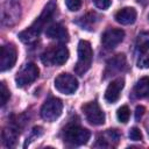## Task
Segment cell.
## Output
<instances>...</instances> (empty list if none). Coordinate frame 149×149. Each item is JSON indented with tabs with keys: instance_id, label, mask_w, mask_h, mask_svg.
I'll use <instances>...</instances> for the list:
<instances>
[{
	"instance_id": "1",
	"label": "cell",
	"mask_w": 149,
	"mask_h": 149,
	"mask_svg": "<svg viewBox=\"0 0 149 149\" xmlns=\"http://www.w3.org/2000/svg\"><path fill=\"white\" fill-rule=\"evenodd\" d=\"M54 10H55V5L52 2H50L44 8V10L42 12V14L37 17V20L34 21L30 27H28L26 30H23V31H21L19 34L20 40L22 42H24V43H33V42H35L38 38L42 29L45 27V24L52 17Z\"/></svg>"
},
{
	"instance_id": "2",
	"label": "cell",
	"mask_w": 149,
	"mask_h": 149,
	"mask_svg": "<svg viewBox=\"0 0 149 149\" xmlns=\"http://www.w3.org/2000/svg\"><path fill=\"white\" fill-rule=\"evenodd\" d=\"M93 50L88 41L81 40L78 43V61L74 66V72L78 76H83L92 65Z\"/></svg>"
},
{
	"instance_id": "3",
	"label": "cell",
	"mask_w": 149,
	"mask_h": 149,
	"mask_svg": "<svg viewBox=\"0 0 149 149\" xmlns=\"http://www.w3.org/2000/svg\"><path fill=\"white\" fill-rule=\"evenodd\" d=\"M68 58H69V50L63 44L50 47L41 56L42 63L48 66H54V65L61 66L68 61Z\"/></svg>"
},
{
	"instance_id": "4",
	"label": "cell",
	"mask_w": 149,
	"mask_h": 149,
	"mask_svg": "<svg viewBox=\"0 0 149 149\" xmlns=\"http://www.w3.org/2000/svg\"><path fill=\"white\" fill-rule=\"evenodd\" d=\"M90 137H91L90 130L78 125H70L64 129V141L73 146L85 144L87 143Z\"/></svg>"
},
{
	"instance_id": "5",
	"label": "cell",
	"mask_w": 149,
	"mask_h": 149,
	"mask_svg": "<svg viewBox=\"0 0 149 149\" xmlns=\"http://www.w3.org/2000/svg\"><path fill=\"white\" fill-rule=\"evenodd\" d=\"M63 111V102L58 98H49L42 106L41 108V116L43 120L52 122L57 120Z\"/></svg>"
},
{
	"instance_id": "6",
	"label": "cell",
	"mask_w": 149,
	"mask_h": 149,
	"mask_svg": "<svg viewBox=\"0 0 149 149\" xmlns=\"http://www.w3.org/2000/svg\"><path fill=\"white\" fill-rule=\"evenodd\" d=\"M38 74H40V70H38L37 65L34 63H27L21 68V70L15 76L16 85L19 87L27 86V85L31 84L33 81H35L37 79Z\"/></svg>"
},
{
	"instance_id": "7",
	"label": "cell",
	"mask_w": 149,
	"mask_h": 149,
	"mask_svg": "<svg viewBox=\"0 0 149 149\" xmlns=\"http://www.w3.org/2000/svg\"><path fill=\"white\" fill-rule=\"evenodd\" d=\"M137 66L141 69L149 68V34L142 33L136 40Z\"/></svg>"
},
{
	"instance_id": "8",
	"label": "cell",
	"mask_w": 149,
	"mask_h": 149,
	"mask_svg": "<svg viewBox=\"0 0 149 149\" xmlns=\"http://www.w3.org/2000/svg\"><path fill=\"white\" fill-rule=\"evenodd\" d=\"M81 109L84 112V115L86 120L94 126L104 125L105 123V113L100 108L97 101H90L81 106Z\"/></svg>"
},
{
	"instance_id": "9",
	"label": "cell",
	"mask_w": 149,
	"mask_h": 149,
	"mask_svg": "<svg viewBox=\"0 0 149 149\" xmlns=\"http://www.w3.org/2000/svg\"><path fill=\"white\" fill-rule=\"evenodd\" d=\"M55 87L63 94H72L78 88V80L69 73H61L55 78Z\"/></svg>"
},
{
	"instance_id": "10",
	"label": "cell",
	"mask_w": 149,
	"mask_h": 149,
	"mask_svg": "<svg viewBox=\"0 0 149 149\" xmlns=\"http://www.w3.org/2000/svg\"><path fill=\"white\" fill-rule=\"evenodd\" d=\"M17 58V51L14 44H3L0 51V70L6 71L14 66Z\"/></svg>"
},
{
	"instance_id": "11",
	"label": "cell",
	"mask_w": 149,
	"mask_h": 149,
	"mask_svg": "<svg viewBox=\"0 0 149 149\" xmlns=\"http://www.w3.org/2000/svg\"><path fill=\"white\" fill-rule=\"evenodd\" d=\"M125 31L119 28H109L101 35V43L106 49H113L123 41Z\"/></svg>"
},
{
	"instance_id": "12",
	"label": "cell",
	"mask_w": 149,
	"mask_h": 149,
	"mask_svg": "<svg viewBox=\"0 0 149 149\" xmlns=\"http://www.w3.org/2000/svg\"><path fill=\"white\" fill-rule=\"evenodd\" d=\"M127 69V61H126V57L123 54H120V55H116L114 56L113 58H111L107 64H106V69H105V79L111 77V76H114L119 72H122Z\"/></svg>"
},
{
	"instance_id": "13",
	"label": "cell",
	"mask_w": 149,
	"mask_h": 149,
	"mask_svg": "<svg viewBox=\"0 0 149 149\" xmlns=\"http://www.w3.org/2000/svg\"><path fill=\"white\" fill-rule=\"evenodd\" d=\"M123 86H125V79L121 78V77L114 79L113 81H111V84L107 86L106 92H105V99H106V101H108V102H115L119 99L120 93H121Z\"/></svg>"
},
{
	"instance_id": "14",
	"label": "cell",
	"mask_w": 149,
	"mask_h": 149,
	"mask_svg": "<svg viewBox=\"0 0 149 149\" xmlns=\"http://www.w3.org/2000/svg\"><path fill=\"white\" fill-rule=\"evenodd\" d=\"M45 35L49 38L57 40L61 42H66L69 40V33L66 28L61 23H52L45 29Z\"/></svg>"
},
{
	"instance_id": "15",
	"label": "cell",
	"mask_w": 149,
	"mask_h": 149,
	"mask_svg": "<svg viewBox=\"0 0 149 149\" xmlns=\"http://www.w3.org/2000/svg\"><path fill=\"white\" fill-rule=\"evenodd\" d=\"M137 13L133 7H125L116 12L115 14V21L120 24H132L136 21Z\"/></svg>"
},
{
	"instance_id": "16",
	"label": "cell",
	"mask_w": 149,
	"mask_h": 149,
	"mask_svg": "<svg viewBox=\"0 0 149 149\" xmlns=\"http://www.w3.org/2000/svg\"><path fill=\"white\" fill-rule=\"evenodd\" d=\"M134 95L139 99L149 98V77L141 78L134 86Z\"/></svg>"
},
{
	"instance_id": "17",
	"label": "cell",
	"mask_w": 149,
	"mask_h": 149,
	"mask_svg": "<svg viewBox=\"0 0 149 149\" xmlns=\"http://www.w3.org/2000/svg\"><path fill=\"white\" fill-rule=\"evenodd\" d=\"M119 133L115 129H108L107 132H105L102 135H100L98 137V142H100V146L106 147V146H114L118 143L119 141Z\"/></svg>"
},
{
	"instance_id": "18",
	"label": "cell",
	"mask_w": 149,
	"mask_h": 149,
	"mask_svg": "<svg viewBox=\"0 0 149 149\" xmlns=\"http://www.w3.org/2000/svg\"><path fill=\"white\" fill-rule=\"evenodd\" d=\"M17 136H19V132L14 127L5 128L2 132V140H3L5 146H7V147H13L16 142Z\"/></svg>"
},
{
	"instance_id": "19",
	"label": "cell",
	"mask_w": 149,
	"mask_h": 149,
	"mask_svg": "<svg viewBox=\"0 0 149 149\" xmlns=\"http://www.w3.org/2000/svg\"><path fill=\"white\" fill-rule=\"evenodd\" d=\"M129 115H130V111L128 108V106H121L118 112H116V118L120 122L122 123H127L129 120Z\"/></svg>"
},
{
	"instance_id": "20",
	"label": "cell",
	"mask_w": 149,
	"mask_h": 149,
	"mask_svg": "<svg viewBox=\"0 0 149 149\" xmlns=\"http://www.w3.org/2000/svg\"><path fill=\"white\" fill-rule=\"evenodd\" d=\"M0 97H1V105L2 106L6 105V102L8 101L9 97H10V92H9V90L7 88V86L3 81L0 84Z\"/></svg>"
},
{
	"instance_id": "21",
	"label": "cell",
	"mask_w": 149,
	"mask_h": 149,
	"mask_svg": "<svg viewBox=\"0 0 149 149\" xmlns=\"http://www.w3.org/2000/svg\"><path fill=\"white\" fill-rule=\"evenodd\" d=\"M81 2H83V0H65V5H66L68 9L71 12H77L78 9H80Z\"/></svg>"
},
{
	"instance_id": "22",
	"label": "cell",
	"mask_w": 149,
	"mask_h": 149,
	"mask_svg": "<svg viewBox=\"0 0 149 149\" xmlns=\"http://www.w3.org/2000/svg\"><path fill=\"white\" fill-rule=\"evenodd\" d=\"M94 17H98V15L95 14V13H88V14H86L85 16H83L81 17V20H83V27L85 26V27H87L88 24H92V23H94V21H95V19Z\"/></svg>"
},
{
	"instance_id": "23",
	"label": "cell",
	"mask_w": 149,
	"mask_h": 149,
	"mask_svg": "<svg viewBox=\"0 0 149 149\" xmlns=\"http://www.w3.org/2000/svg\"><path fill=\"white\" fill-rule=\"evenodd\" d=\"M128 135H129V139L133 140V141H140V140H142V133L136 127H133L129 130V134Z\"/></svg>"
},
{
	"instance_id": "24",
	"label": "cell",
	"mask_w": 149,
	"mask_h": 149,
	"mask_svg": "<svg viewBox=\"0 0 149 149\" xmlns=\"http://www.w3.org/2000/svg\"><path fill=\"white\" fill-rule=\"evenodd\" d=\"M93 3L99 9H107L111 6L112 0H93Z\"/></svg>"
},
{
	"instance_id": "25",
	"label": "cell",
	"mask_w": 149,
	"mask_h": 149,
	"mask_svg": "<svg viewBox=\"0 0 149 149\" xmlns=\"http://www.w3.org/2000/svg\"><path fill=\"white\" fill-rule=\"evenodd\" d=\"M144 112H146V108H144L143 106H137L136 109H135V120L139 121V120L143 116Z\"/></svg>"
},
{
	"instance_id": "26",
	"label": "cell",
	"mask_w": 149,
	"mask_h": 149,
	"mask_svg": "<svg viewBox=\"0 0 149 149\" xmlns=\"http://www.w3.org/2000/svg\"><path fill=\"white\" fill-rule=\"evenodd\" d=\"M139 2H142V3L144 5V3H147V2H149V0H139Z\"/></svg>"
}]
</instances>
